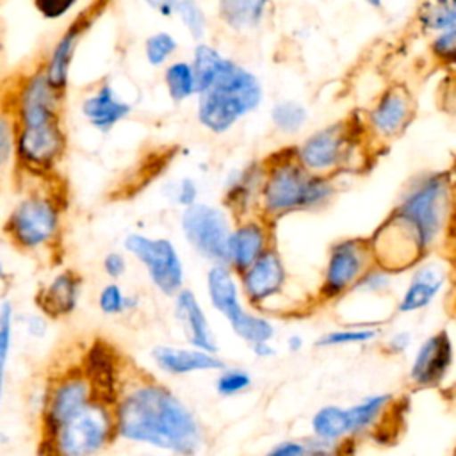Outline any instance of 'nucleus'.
<instances>
[{"mask_svg": "<svg viewBox=\"0 0 456 456\" xmlns=\"http://www.w3.org/2000/svg\"><path fill=\"white\" fill-rule=\"evenodd\" d=\"M417 23L431 34L456 27V0H420Z\"/></svg>", "mask_w": 456, "mask_h": 456, "instance_id": "nucleus-35", "label": "nucleus"}, {"mask_svg": "<svg viewBox=\"0 0 456 456\" xmlns=\"http://www.w3.org/2000/svg\"><path fill=\"white\" fill-rule=\"evenodd\" d=\"M12 331H14V306L9 299L0 301V408L5 390V374L7 363L12 347Z\"/></svg>", "mask_w": 456, "mask_h": 456, "instance_id": "nucleus-40", "label": "nucleus"}, {"mask_svg": "<svg viewBox=\"0 0 456 456\" xmlns=\"http://www.w3.org/2000/svg\"><path fill=\"white\" fill-rule=\"evenodd\" d=\"M374 262L404 274L419 260L426 258L413 233L392 214H388L370 235H367Z\"/></svg>", "mask_w": 456, "mask_h": 456, "instance_id": "nucleus-17", "label": "nucleus"}, {"mask_svg": "<svg viewBox=\"0 0 456 456\" xmlns=\"http://www.w3.org/2000/svg\"><path fill=\"white\" fill-rule=\"evenodd\" d=\"M385 328L381 322H353L331 328L315 338L319 349H338V347H365L381 340Z\"/></svg>", "mask_w": 456, "mask_h": 456, "instance_id": "nucleus-29", "label": "nucleus"}, {"mask_svg": "<svg viewBox=\"0 0 456 456\" xmlns=\"http://www.w3.org/2000/svg\"><path fill=\"white\" fill-rule=\"evenodd\" d=\"M118 436L162 449L176 456H194L205 429L194 411L160 379L128 362L112 404Z\"/></svg>", "mask_w": 456, "mask_h": 456, "instance_id": "nucleus-1", "label": "nucleus"}, {"mask_svg": "<svg viewBox=\"0 0 456 456\" xmlns=\"http://www.w3.org/2000/svg\"><path fill=\"white\" fill-rule=\"evenodd\" d=\"M96 12H98L96 7L82 11L80 16H77L66 27V30L57 37L46 59L41 62V68L46 78L52 82V86H55L62 93H66L69 86V73H71V64L77 53V48L84 34L87 32V28L93 25Z\"/></svg>", "mask_w": 456, "mask_h": 456, "instance_id": "nucleus-23", "label": "nucleus"}, {"mask_svg": "<svg viewBox=\"0 0 456 456\" xmlns=\"http://www.w3.org/2000/svg\"><path fill=\"white\" fill-rule=\"evenodd\" d=\"M451 456H456V447L452 449V452H451Z\"/></svg>", "mask_w": 456, "mask_h": 456, "instance_id": "nucleus-57", "label": "nucleus"}, {"mask_svg": "<svg viewBox=\"0 0 456 456\" xmlns=\"http://www.w3.org/2000/svg\"><path fill=\"white\" fill-rule=\"evenodd\" d=\"M171 456H176V454H171Z\"/></svg>", "mask_w": 456, "mask_h": 456, "instance_id": "nucleus-59", "label": "nucleus"}, {"mask_svg": "<svg viewBox=\"0 0 456 456\" xmlns=\"http://www.w3.org/2000/svg\"><path fill=\"white\" fill-rule=\"evenodd\" d=\"M415 96L406 84L387 86L365 110L363 130L374 148L387 146L399 139L415 119Z\"/></svg>", "mask_w": 456, "mask_h": 456, "instance_id": "nucleus-13", "label": "nucleus"}, {"mask_svg": "<svg viewBox=\"0 0 456 456\" xmlns=\"http://www.w3.org/2000/svg\"><path fill=\"white\" fill-rule=\"evenodd\" d=\"M374 264V255L367 237L353 235L333 240L326 251L314 303L335 305L344 301L365 271Z\"/></svg>", "mask_w": 456, "mask_h": 456, "instance_id": "nucleus-8", "label": "nucleus"}, {"mask_svg": "<svg viewBox=\"0 0 456 456\" xmlns=\"http://www.w3.org/2000/svg\"><path fill=\"white\" fill-rule=\"evenodd\" d=\"M123 248L144 267L151 285L159 292L167 297H175L183 289V264L169 239L130 232L123 240Z\"/></svg>", "mask_w": 456, "mask_h": 456, "instance_id": "nucleus-14", "label": "nucleus"}, {"mask_svg": "<svg viewBox=\"0 0 456 456\" xmlns=\"http://www.w3.org/2000/svg\"><path fill=\"white\" fill-rule=\"evenodd\" d=\"M148 9L155 11L162 18H173L178 0H141Z\"/></svg>", "mask_w": 456, "mask_h": 456, "instance_id": "nucleus-51", "label": "nucleus"}, {"mask_svg": "<svg viewBox=\"0 0 456 456\" xmlns=\"http://www.w3.org/2000/svg\"><path fill=\"white\" fill-rule=\"evenodd\" d=\"M249 349H251V353H253L256 358H260V360H269V358L276 356V353H278V349L274 347L273 340H264V342L251 344Z\"/></svg>", "mask_w": 456, "mask_h": 456, "instance_id": "nucleus-52", "label": "nucleus"}, {"mask_svg": "<svg viewBox=\"0 0 456 456\" xmlns=\"http://www.w3.org/2000/svg\"><path fill=\"white\" fill-rule=\"evenodd\" d=\"M253 385V378L246 369L240 367H224L217 370L214 379V388L221 397H235L249 390Z\"/></svg>", "mask_w": 456, "mask_h": 456, "instance_id": "nucleus-41", "label": "nucleus"}, {"mask_svg": "<svg viewBox=\"0 0 456 456\" xmlns=\"http://www.w3.org/2000/svg\"><path fill=\"white\" fill-rule=\"evenodd\" d=\"M429 52L435 61L445 66H456V27L433 34Z\"/></svg>", "mask_w": 456, "mask_h": 456, "instance_id": "nucleus-43", "label": "nucleus"}, {"mask_svg": "<svg viewBox=\"0 0 456 456\" xmlns=\"http://www.w3.org/2000/svg\"><path fill=\"white\" fill-rule=\"evenodd\" d=\"M273 0H217L219 21L235 34H248L260 28L269 18Z\"/></svg>", "mask_w": 456, "mask_h": 456, "instance_id": "nucleus-28", "label": "nucleus"}, {"mask_svg": "<svg viewBox=\"0 0 456 456\" xmlns=\"http://www.w3.org/2000/svg\"><path fill=\"white\" fill-rule=\"evenodd\" d=\"M180 228L187 244L207 260L210 265H228V242L233 228V219L228 210L221 205L194 203L182 208Z\"/></svg>", "mask_w": 456, "mask_h": 456, "instance_id": "nucleus-12", "label": "nucleus"}, {"mask_svg": "<svg viewBox=\"0 0 456 456\" xmlns=\"http://www.w3.org/2000/svg\"><path fill=\"white\" fill-rule=\"evenodd\" d=\"M269 119L276 132L283 135H296L308 123V109L297 100H278L271 107Z\"/></svg>", "mask_w": 456, "mask_h": 456, "instance_id": "nucleus-36", "label": "nucleus"}, {"mask_svg": "<svg viewBox=\"0 0 456 456\" xmlns=\"http://www.w3.org/2000/svg\"><path fill=\"white\" fill-rule=\"evenodd\" d=\"M390 214L417 239L422 253H442L456 235L454 169L422 171L401 189Z\"/></svg>", "mask_w": 456, "mask_h": 456, "instance_id": "nucleus-2", "label": "nucleus"}, {"mask_svg": "<svg viewBox=\"0 0 456 456\" xmlns=\"http://www.w3.org/2000/svg\"><path fill=\"white\" fill-rule=\"evenodd\" d=\"M14 119L4 103H0V169L14 160Z\"/></svg>", "mask_w": 456, "mask_h": 456, "instance_id": "nucleus-44", "label": "nucleus"}, {"mask_svg": "<svg viewBox=\"0 0 456 456\" xmlns=\"http://www.w3.org/2000/svg\"><path fill=\"white\" fill-rule=\"evenodd\" d=\"M150 356L162 372L171 376H183L192 372H217L226 367L224 360L219 354L207 353L192 346L178 347L160 344L151 349Z\"/></svg>", "mask_w": 456, "mask_h": 456, "instance_id": "nucleus-26", "label": "nucleus"}, {"mask_svg": "<svg viewBox=\"0 0 456 456\" xmlns=\"http://www.w3.org/2000/svg\"><path fill=\"white\" fill-rule=\"evenodd\" d=\"M308 435L331 442L353 440L347 406L338 403H326L319 406L308 420Z\"/></svg>", "mask_w": 456, "mask_h": 456, "instance_id": "nucleus-30", "label": "nucleus"}, {"mask_svg": "<svg viewBox=\"0 0 456 456\" xmlns=\"http://www.w3.org/2000/svg\"><path fill=\"white\" fill-rule=\"evenodd\" d=\"M372 150L376 148L369 141L362 119L353 116L331 121L292 144L296 159L306 171L337 178L369 167Z\"/></svg>", "mask_w": 456, "mask_h": 456, "instance_id": "nucleus-5", "label": "nucleus"}, {"mask_svg": "<svg viewBox=\"0 0 456 456\" xmlns=\"http://www.w3.org/2000/svg\"><path fill=\"white\" fill-rule=\"evenodd\" d=\"M52 176L20 196L7 214L2 233L20 253L39 258L46 255L52 265H59L64 256V210L66 196L57 185H50Z\"/></svg>", "mask_w": 456, "mask_h": 456, "instance_id": "nucleus-4", "label": "nucleus"}, {"mask_svg": "<svg viewBox=\"0 0 456 456\" xmlns=\"http://www.w3.org/2000/svg\"><path fill=\"white\" fill-rule=\"evenodd\" d=\"M134 105L125 100L109 80L96 84L80 102L82 118L100 134L112 132L121 121L130 118Z\"/></svg>", "mask_w": 456, "mask_h": 456, "instance_id": "nucleus-24", "label": "nucleus"}, {"mask_svg": "<svg viewBox=\"0 0 456 456\" xmlns=\"http://www.w3.org/2000/svg\"><path fill=\"white\" fill-rule=\"evenodd\" d=\"M305 337L303 335H299V333H290L289 337H287V340H285V347H287V351L289 353H292V354H297V353H301L303 349H305Z\"/></svg>", "mask_w": 456, "mask_h": 456, "instance_id": "nucleus-53", "label": "nucleus"}, {"mask_svg": "<svg viewBox=\"0 0 456 456\" xmlns=\"http://www.w3.org/2000/svg\"><path fill=\"white\" fill-rule=\"evenodd\" d=\"M456 363V349L445 328L431 331L420 338L410 356L406 383L411 390L440 388L451 376Z\"/></svg>", "mask_w": 456, "mask_h": 456, "instance_id": "nucleus-15", "label": "nucleus"}, {"mask_svg": "<svg viewBox=\"0 0 456 456\" xmlns=\"http://www.w3.org/2000/svg\"><path fill=\"white\" fill-rule=\"evenodd\" d=\"M451 312H452V317L456 321V292L452 294V303H451Z\"/></svg>", "mask_w": 456, "mask_h": 456, "instance_id": "nucleus-55", "label": "nucleus"}, {"mask_svg": "<svg viewBox=\"0 0 456 456\" xmlns=\"http://www.w3.org/2000/svg\"><path fill=\"white\" fill-rule=\"evenodd\" d=\"M454 173H456V167H454Z\"/></svg>", "mask_w": 456, "mask_h": 456, "instance_id": "nucleus-60", "label": "nucleus"}, {"mask_svg": "<svg viewBox=\"0 0 456 456\" xmlns=\"http://www.w3.org/2000/svg\"><path fill=\"white\" fill-rule=\"evenodd\" d=\"M397 411V395L392 392H372L347 404L351 438L354 442L390 436L392 415Z\"/></svg>", "mask_w": 456, "mask_h": 456, "instance_id": "nucleus-20", "label": "nucleus"}, {"mask_svg": "<svg viewBox=\"0 0 456 456\" xmlns=\"http://www.w3.org/2000/svg\"><path fill=\"white\" fill-rule=\"evenodd\" d=\"M306 442V452L308 456H356L358 442L347 440V442H331L324 438H317L314 435L305 436Z\"/></svg>", "mask_w": 456, "mask_h": 456, "instance_id": "nucleus-42", "label": "nucleus"}, {"mask_svg": "<svg viewBox=\"0 0 456 456\" xmlns=\"http://www.w3.org/2000/svg\"><path fill=\"white\" fill-rule=\"evenodd\" d=\"M363 2L374 9H379L383 5V0H363Z\"/></svg>", "mask_w": 456, "mask_h": 456, "instance_id": "nucleus-54", "label": "nucleus"}, {"mask_svg": "<svg viewBox=\"0 0 456 456\" xmlns=\"http://www.w3.org/2000/svg\"><path fill=\"white\" fill-rule=\"evenodd\" d=\"M78 0H32L36 11L46 20H61L66 16Z\"/></svg>", "mask_w": 456, "mask_h": 456, "instance_id": "nucleus-47", "label": "nucleus"}, {"mask_svg": "<svg viewBox=\"0 0 456 456\" xmlns=\"http://www.w3.org/2000/svg\"><path fill=\"white\" fill-rule=\"evenodd\" d=\"M180 48L178 39L167 30H157L146 36L142 43V53L151 68H164L171 62Z\"/></svg>", "mask_w": 456, "mask_h": 456, "instance_id": "nucleus-37", "label": "nucleus"}, {"mask_svg": "<svg viewBox=\"0 0 456 456\" xmlns=\"http://www.w3.org/2000/svg\"><path fill=\"white\" fill-rule=\"evenodd\" d=\"M126 256L121 251H109L102 260V269L110 280H119L126 273Z\"/></svg>", "mask_w": 456, "mask_h": 456, "instance_id": "nucleus-49", "label": "nucleus"}, {"mask_svg": "<svg viewBox=\"0 0 456 456\" xmlns=\"http://www.w3.org/2000/svg\"><path fill=\"white\" fill-rule=\"evenodd\" d=\"M78 365L91 381L96 395L114 403L128 365L123 353L103 337H96L84 349Z\"/></svg>", "mask_w": 456, "mask_h": 456, "instance_id": "nucleus-18", "label": "nucleus"}, {"mask_svg": "<svg viewBox=\"0 0 456 456\" xmlns=\"http://www.w3.org/2000/svg\"><path fill=\"white\" fill-rule=\"evenodd\" d=\"M237 278L244 303L251 310L269 314L287 292L289 269L278 246H274Z\"/></svg>", "mask_w": 456, "mask_h": 456, "instance_id": "nucleus-16", "label": "nucleus"}, {"mask_svg": "<svg viewBox=\"0 0 456 456\" xmlns=\"http://www.w3.org/2000/svg\"><path fill=\"white\" fill-rule=\"evenodd\" d=\"M162 80L169 100L176 105L185 103L198 96V84L191 61L173 59L164 66Z\"/></svg>", "mask_w": 456, "mask_h": 456, "instance_id": "nucleus-31", "label": "nucleus"}, {"mask_svg": "<svg viewBox=\"0 0 456 456\" xmlns=\"http://www.w3.org/2000/svg\"><path fill=\"white\" fill-rule=\"evenodd\" d=\"M264 456H308L305 438H285L273 444Z\"/></svg>", "mask_w": 456, "mask_h": 456, "instance_id": "nucleus-48", "label": "nucleus"}, {"mask_svg": "<svg viewBox=\"0 0 456 456\" xmlns=\"http://www.w3.org/2000/svg\"><path fill=\"white\" fill-rule=\"evenodd\" d=\"M173 315L182 326L189 346L207 353L219 354V344L216 340V335L198 296L183 287L173 297Z\"/></svg>", "mask_w": 456, "mask_h": 456, "instance_id": "nucleus-25", "label": "nucleus"}, {"mask_svg": "<svg viewBox=\"0 0 456 456\" xmlns=\"http://www.w3.org/2000/svg\"><path fill=\"white\" fill-rule=\"evenodd\" d=\"M14 164L32 178H48L64 159L68 137L61 119L14 125Z\"/></svg>", "mask_w": 456, "mask_h": 456, "instance_id": "nucleus-10", "label": "nucleus"}, {"mask_svg": "<svg viewBox=\"0 0 456 456\" xmlns=\"http://www.w3.org/2000/svg\"><path fill=\"white\" fill-rule=\"evenodd\" d=\"M228 55H224L217 46H214L208 41H196L191 53V66L196 77L198 93L205 91L219 75L224 61Z\"/></svg>", "mask_w": 456, "mask_h": 456, "instance_id": "nucleus-33", "label": "nucleus"}, {"mask_svg": "<svg viewBox=\"0 0 456 456\" xmlns=\"http://www.w3.org/2000/svg\"><path fill=\"white\" fill-rule=\"evenodd\" d=\"M23 326H25V331L30 337L43 338L46 335V330H48V319L39 312L37 314H27L23 317Z\"/></svg>", "mask_w": 456, "mask_h": 456, "instance_id": "nucleus-50", "label": "nucleus"}, {"mask_svg": "<svg viewBox=\"0 0 456 456\" xmlns=\"http://www.w3.org/2000/svg\"><path fill=\"white\" fill-rule=\"evenodd\" d=\"M264 173V159L251 160L228 173L221 196V205L228 210L233 221L258 212Z\"/></svg>", "mask_w": 456, "mask_h": 456, "instance_id": "nucleus-22", "label": "nucleus"}, {"mask_svg": "<svg viewBox=\"0 0 456 456\" xmlns=\"http://www.w3.org/2000/svg\"><path fill=\"white\" fill-rule=\"evenodd\" d=\"M233 335L246 342L248 346L264 342V340H274L276 337V326L273 319L256 310L244 308L239 315H235L232 321H228Z\"/></svg>", "mask_w": 456, "mask_h": 456, "instance_id": "nucleus-32", "label": "nucleus"}, {"mask_svg": "<svg viewBox=\"0 0 456 456\" xmlns=\"http://www.w3.org/2000/svg\"><path fill=\"white\" fill-rule=\"evenodd\" d=\"M454 292H456V281H454Z\"/></svg>", "mask_w": 456, "mask_h": 456, "instance_id": "nucleus-58", "label": "nucleus"}, {"mask_svg": "<svg viewBox=\"0 0 456 456\" xmlns=\"http://www.w3.org/2000/svg\"><path fill=\"white\" fill-rule=\"evenodd\" d=\"M379 344H381V349L385 354L403 356L413 346V333L408 328H394V330L383 333Z\"/></svg>", "mask_w": 456, "mask_h": 456, "instance_id": "nucleus-45", "label": "nucleus"}, {"mask_svg": "<svg viewBox=\"0 0 456 456\" xmlns=\"http://www.w3.org/2000/svg\"><path fill=\"white\" fill-rule=\"evenodd\" d=\"M207 296L212 308L226 321H232L246 306L239 287V278L226 264L210 265L207 271Z\"/></svg>", "mask_w": 456, "mask_h": 456, "instance_id": "nucleus-27", "label": "nucleus"}, {"mask_svg": "<svg viewBox=\"0 0 456 456\" xmlns=\"http://www.w3.org/2000/svg\"><path fill=\"white\" fill-rule=\"evenodd\" d=\"M274 246L276 224L269 223L260 214L233 221L228 242V265L235 274H240Z\"/></svg>", "mask_w": 456, "mask_h": 456, "instance_id": "nucleus-19", "label": "nucleus"}, {"mask_svg": "<svg viewBox=\"0 0 456 456\" xmlns=\"http://www.w3.org/2000/svg\"><path fill=\"white\" fill-rule=\"evenodd\" d=\"M96 392L82 367L71 365L50 376L41 388L37 436L57 429L96 399Z\"/></svg>", "mask_w": 456, "mask_h": 456, "instance_id": "nucleus-9", "label": "nucleus"}, {"mask_svg": "<svg viewBox=\"0 0 456 456\" xmlns=\"http://www.w3.org/2000/svg\"><path fill=\"white\" fill-rule=\"evenodd\" d=\"M82 289L84 276L73 267H64L36 289L32 301L36 310L48 321H61L77 310Z\"/></svg>", "mask_w": 456, "mask_h": 456, "instance_id": "nucleus-21", "label": "nucleus"}, {"mask_svg": "<svg viewBox=\"0 0 456 456\" xmlns=\"http://www.w3.org/2000/svg\"><path fill=\"white\" fill-rule=\"evenodd\" d=\"M408 278L399 289L394 310L397 315H419L429 310L456 281V264L442 253L428 255L406 271Z\"/></svg>", "mask_w": 456, "mask_h": 456, "instance_id": "nucleus-11", "label": "nucleus"}, {"mask_svg": "<svg viewBox=\"0 0 456 456\" xmlns=\"http://www.w3.org/2000/svg\"><path fill=\"white\" fill-rule=\"evenodd\" d=\"M5 278V269H4V262H2V256H0V281Z\"/></svg>", "mask_w": 456, "mask_h": 456, "instance_id": "nucleus-56", "label": "nucleus"}, {"mask_svg": "<svg viewBox=\"0 0 456 456\" xmlns=\"http://www.w3.org/2000/svg\"><path fill=\"white\" fill-rule=\"evenodd\" d=\"M114 403L96 397L57 429L39 435L37 456H98L119 436L114 419Z\"/></svg>", "mask_w": 456, "mask_h": 456, "instance_id": "nucleus-7", "label": "nucleus"}, {"mask_svg": "<svg viewBox=\"0 0 456 456\" xmlns=\"http://www.w3.org/2000/svg\"><path fill=\"white\" fill-rule=\"evenodd\" d=\"M264 102V86L255 71L226 57L216 80L196 96V121L212 135H224Z\"/></svg>", "mask_w": 456, "mask_h": 456, "instance_id": "nucleus-6", "label": "nucleus"}, {"mask_svg": "<svg viewBox=\"0 0 456 456\" xmlns=\"http://www.w3.org/2000/svg\"><path fill=\"white\" fill-rule=\"evenodd\" d=\"M175 16L194 41H203L208 32V16L200 0H178Z\"/></svg>", "mask_w": 456, "mask_h": 456, "instance_id": "nucleus-39", "label": "nucleus"}, {"mask_svg": "<svg viewBox=\"0 0 456 456\" xmlns=\"http://www.w3.org/2000/svg\"><path fill=\"white\" fill-rule=\"evenodd\" d=\"M399 276L401 274L394 273L392 269L374 264L365 271V274L360 278V281L356 283V287L349 296L367 297V299H385L394 294Z\"/></svg>", "mask_w": 456, "mask_h": 456, "instance_id": "nucleus-34", "label": "nucleus"}, {"mask_svg": "<svg viewBox=\"0 0 456 456\" xmlns=\"http://www.w3.org/2000/svg\"><path fill=\"white\" fill-rule=\"evenodd\" d=\"M139 306V296L125 294V290L116 283L110 281L103 285L98 292V308L102 314L116 317L135 312Z\"/></svg>", "mask_w": 456, "mask_h": 456, "instance_id": "nucleus-38", "label": "nucleus"}, {"mask_svg": "<svg viewBox=\"0 0 456 456\" xmlns=\"http://www.w3.org/2000/svg\"><path fill=\"white\" fill-rule=\"evenodd\" d=\"M169 198L173 200V203H176L182 208H187L194 203H198L200 200V187L198 182L191 176H182L180 180L173 182L169 185Z\"/></svg>", "mask_w": 456, "mask_h": 456, "instance_id": "nucleus-46", "label": "nucleus"}, {"mask_svg": "<svg viewBox=\"0 0 456 456\" xmlns=\"http://www.w3.org/2000/svg\"><path fill=\"white\" fill-rule=\"evenodd\" d=\"M264 167L256 214L273 224L292 214L324 210L340 191V178L306 171L296 159L292 146L280 148L264 157Z\"/></svg>", "mask_w": 456, "mask_h": 456, "instance_id": "nucleus-3", "label": "nucleus"}]
</instances>
